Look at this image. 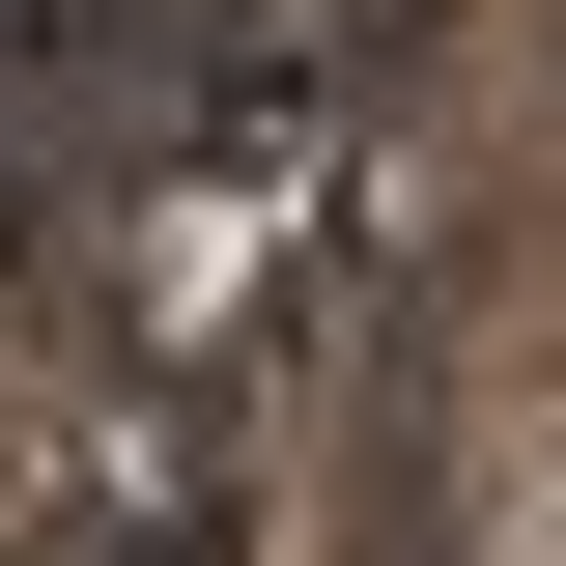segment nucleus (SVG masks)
<instances>
[{
	"instance_id": "f257e3e1",
	"label": "nucleus",
	"mask_w": 566,
	"mask_h": 566,
	"mask_svg": "<svg viewBox=\"0 0 566 566\" xmlns=\"http://www.w3.org/2000/svg\"><path fill=\"white\" fill-rule=\"evenodd\" d=\"M510 566H566V482H538V510H510Z\"/></svg>"
}]
</instances>
